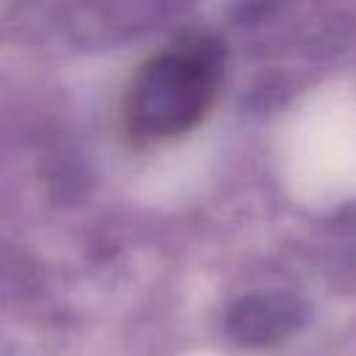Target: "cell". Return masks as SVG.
Listing matches in <instances>:
<instances>
[{
  "mask_svg": "<svg viewBox=\"0 0 356 356\" xmlns=\"http://www.w3.org/2000/svg\"><path fill=\"white\" fill-rule=\"evenodd\" d=\"M220 61L206 42H186L153 56L128 86L125 128L139 142L186 134L211 106Z\"/></svg>",
  "mask_w": 356,
  "mask_h": 356,
  "instance_id": "obj_1",
  "label": "cell"
}]
</instances>
